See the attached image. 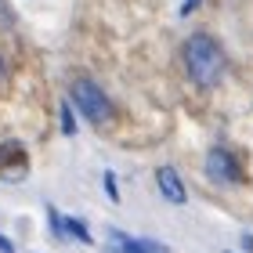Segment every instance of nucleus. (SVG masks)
<instances>
[{
  "label": "nucleus",
  "mask_w": 253,
  "mask_h": 253,
  "mask_svg": "<svg viewBox=\"0 0 253 253\" xmlns=\"http://www.w3.org/2000/svg\"><path fill=\"white\" fill-rule=\"evenodd\" d=\"M185 69H188L195 87H203V90L217 87L221 76H224V51H221V43H217L213 37H206V33H192V37L185 40Z\"/></svg>",
  "instance_id": "nucleus-1"
},
{
  "label": "nucleus",
  "mask_w": 253,
  "mask_h": 253,
  "mask_svg": "<svg viewBox=\"0 0 253 253\" xmlns=\"http://www.w3.org/2000/svg\"><path fill=\"white\" fill-rule=\"evenodd\" d=\"M69 94H73L76 109L84 112L94 126H101V123L112 120V101H109V94L94 84V80H76V84L69 87Z\"/></svg>",
  "instance_id": "nucleus-2"
},
{
  "label": "nucleus",
  "mask_w": 253,
  "mask_h": 253,
  "mask_svg": "<svg viewBox=\"0 0 253 253\" xmlns=\"http://www.w3.org/2000/svg\"><path fill=\"white\" fill-rule=\"evenodd\" d=\"M206 174H210L217 185H235V181L243 177V170H239L235 156L228 152V148H210V152H206Z\"/></svg>",
  "instance_id": "nucleus-3"
},
{
  "label": "nucleus",
  "mask_w": 253,
  "mask_h": 253,
  "mask_svg": "<svg viewBox=\"0 0 253 253\" xmlns=\"http://www.w3.org/2000/svg\"><path fill=\"white\" fill-rule=\"evenodd\" d=\"M156 185H159V192H163L167 203H174V206H185V203H188L185 181H181V174H177L174 167H159V170H156Z\"/></svg>",
  "instance_id": "nucleus-4"
},
{
  "label": "nucleus",
  "mask_w": 253,
  "mask_h": 253,
  "mask_svg": "<svg viewBox=\"0 0 253 253\" xmlns=\"http://www.w3.org/2000/svg\"><path fill=\"white\" fill-rule=\"evenodd\" d=\"M112 239V253H167L163 243H152V239H130L123 232H109Z\"/></svg>",
  "instance_id": "nucleus-5"
},
{
  "label": "nucleus",
  "mask_w": 253,
  "mask_h": 253,
  "mask_svg": "<svg viewBox=\"0 0 253 253\" xmlns=\"http://www.w3.org/2000/svg\"><path fill=\"white\" fill-rule=\"evenodd\" d=\"M62 232H65V235H73L76 243H84V246L94 243V235L87 232V224H84V221H76V217H65V221H62Z\"/></svg>",
  "instance_id": "nucleus-6"
},
{
  "label": "nucleus",
  "mask_w": 253,
  "mask_h": 253,
  "mask_svg": "<svg viewBox=\"0 0 253 253\" xmlns=\"http://www.w3.org/2000/svg\"><path fill=\"white\" fill-rule=\"evenodd\" d=\"M62 134H69V137L76 134V120H73V109H69V101L62 105Z\"/></svg>",
  "instance_id": "nucleus-7"
},
{
  "label": "nucleus",
  "mask_w": 253,
  "mask_h": 253,
  "mask_svg": "<svg viewBox=\"0 0 253 253\" xmlns=\"http://www.w3.org/2000/svg\"><path fill=\"white\" fill-rule=\"evenodd\" d=\"M105 192H109L112 203H120V188H116V174L112 170H105Z\"/></svg>",
  "instance_id": "nucleus-8"
},
{
  "label": "nucleus",
  "mask_w": 253,
  "mask_h": 253,
  "mask_svg": "<svg viewBox=\"0 0 253 253\" xmlns=\"http://www.w3.org/2000/svg\"><path fill=\"white\" fill-rule=\"evenodd\" d=\"M199 4H203V0H185V4H181V15H192Z\"/></svg>",
  "instance_id": "nucleus-9"
},
{
  "label": "nucleus",
  "mask_w": 253,
  "mask_h": 253,
  "mask_svg": "<svg viewBox=\"0 0 253 253\" xmlns=\"http://www.w3.org/2000/svg\"><path fill=\"white\" fill-rule=\"evenodd\" d=\"M0 253H15V246H11V239L0 235Z\"/></svg>",
  "instance_id": "nucleus-10"
},
{
  "label": "nucleus",
  "mask_w": 253,
  "mask_h": 253,
  "mask_svg": "<svg viewBox=\"0 0 253 253\" xmlns=\"http://www.w3.org/2000/svg\"><path fill=\"white\" fill-rule=\"evenodd\" d=\"M243 250H250V253H253V235H243Z\"/></svg>",
  "instance_id": "nucleus-11"
},
{
  "label": "nucleus",
  "mask_w": 253,
  "mask_h": 253,
  "mask_svg": "<svg viewBox=\"0 0 253 253\" xmlns=\"http://www.w3.org/2000/svg\"><path fill=\"white\" fill-rule=\"evenodd\" d=\"M0 76H4V58H0Z\"/></svg>",
  "instance_id": "nucleus-12"
}]
</instances>
